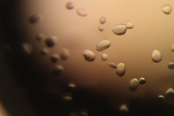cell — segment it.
Wrapping results in <instances>:
<instances>
[{
  "label": "cell",
  "instance_id": "1",
  "mask_svg": "<svg viewBox=\"0 0 174 116\" xmlns=\"http://www.w3.org/2000/svg\"><path fill=\"white\" fill-rule=\"evenodd\" d=\"M127 27L124 24H118L114 26L112 28V31L116 35H123L127 31Z\"/></svg>",
  "mask_w": 174,
  "mask_h": 116
},
{
  "label": "cell",
  "instance_id": "2",
  "mask_svg": "<svg viewBox=\"0 0 174 116\" xmlns=\"http://www.w3.org/2000/svg\"><path fill=\"white\" fill-rule=\"evenodd\" d=\"M111 43L108 40H102L96 45V49L99 52H102L108 49L111 45Z\"/></svg>",
  "mask_w": 174,
  "mask_h": 116
},
{
  "label": "cell",
  "instance_id": "3",
  "mask_svg": "<svg viewBox=\"0 0 174 116\" xmlns=\"http://www.w3.org/2000/svg\"><path fill=\"white\" fill-rule=\"evenodd\" d=\"M82 55L84 59L88 62L93 61L96 58L95 53L92 51L88 49L84 50L82 52Z\"/></svg>",
  "mask_w": 174,
  "mask_h": 116
},
{
  "label": "cell",
  "instance_id": "4",
  "mask_svg": "<svg viewBox=\"0 0 174 116\" xmlns=\"http://www.w3.org/2000/svg\"><path fill=\"white\" fill-rule=\"evenodd\" d=\"M58 41V38L56 36H51L46 38L44 40L45 45L48 48H52L55 46Z\"/></svg>",
  "mask_w": 174,
  "mask_h": 116
},
{
  "label": "cell",
  "instance_id": "5",
  "mask_svg": "<svg viewBox=\"0 0 174 116\" xmlns=\"http://www.w3.org/2000/svg\"><path fill=\"white\" fill-rule=\"evenodd\" d=\"M151 59L154 63H157L160 62L162 60L161 53L157 49L154 50L151 54Z\"/></svg>",
  "mask_w": 174,
  "mask_h": 116
},
{
  "label": "cell",
  "instance_id": "6",
  "mask_svg": "<svg viewBox=\"0 0 174 116\" xmlns=\"http://www.w3.org/2000/svg\"><path fill=\"white\" fill-rule=\"evenodd\" d=\"M126 72V65L123 63H119L118 64L117 68L116 69V73L119 77H122L125 75Z\"/></svg>",
  "mask_w": 174,
  "mask_h": 116
},
{
  "label": "cell",
  "instance_id": "7",
  "mask_svg": "<svg viewBox=\"0 0 174 116\" xmlns=\"http://www.w3.org/2000/svg\"><path fill=\"white\" fill-rule=\"evenodd\" d=\"M43 16L41 14H35L31 15L29 19V21L30 24H34L42 20Z\"/></svg>",
  "mask_w": 174,
  "mask_h": 116
},
{
  "label": "cell",
  "instance_id": "8",
  "mask_svg": "<svg viewBox=\"0 0 174 116\" xmlns=\"http://www.w3.org/2000/svg\"><path fill=\"white\" fill-rule=\"evenodd\" d=\"M139 85V81L137 78H133L130 81V85H129V89L131 91L135 92L138 87Z\"/></svg>",
  "mask_w": 174,
  "mask_h": 116
},
{
  "label": "cell",
  "instance_id": "9",
  "mask_svg": "<svg viewBox=\"0 0 174 116\" xmlns=\"http://www.w3.org/2000/svg\"><path fill=\"white\" fill-rule=\"evenodd\" d=\"M59 57L63 60H66L68 59L69 56V53L68 50L66 48H62L60 50L59 52Z\"/></svg>",
  "mask_w": 174,
  "mask_h": 116
},
{
  "label": "cell",
  "instance_id": "10",
  "mask_svg": "<svg viewBox=\"0 0 174 116\" xmlns=\"http://www.w3.org/2000/svg\"><path fill=\"white\" fill-rule=\"evenodd\" d=\"M64 68L62 66L60 65H57L55 66L52 70V73L55 75H58L61 73L63 71Z\"/></svg>",
  "mask_w": 174,
  "mask_h": 116
},
{
  "label": "cell",
  "instance_id": "11",
  "mask_svg": "<svg viewBox=\"0 0 174 116\" xmlns=\"http://www.w3.org/2000/svg\"><path fill=\"white\" fill-rule=\"evenodd\" d=\"M23 48L24 51L27 54H30L32 50V45L29 43L23 44Z\"/></svg>",
  "mask_w": 174,
  "mask_h": 116
},
{
  "label": "cell",
  "instance_id": "12",
  "mask_svg": "<svg viewBox=\"0 0 174 116\" xmlns=\"http://www.w3.org/2000/svg\"><path fill=\"white\" fill-rule=\"evenodd\" d=\"M162 11L163 13L166 14H169L172 12V7L169 5H164L162 8Z\"/></svg>",
  "mask_w": 174,
  "mask_h": 116
},
{
  "label": "cell",
  "instance_id": "13",
  "mask_svg": "<svg viewBox=\"0 0 174 116\" xmlns=\"http://www.w3.org/2000/svg\"><path fill=\"white\" fill-rule=\"evenodd\" d=\"M76 12L77 14L81 16H86L87 15V11L81 8H78L76 10Z\"/></svg>",
  "mask_w": 174,
  "mask_h": 116
},
{
  "label": "cell",
  "instance_id": "14",
  "mask_svg": "<svg viewBox=\"0 0 174 116\" xmlns=\"http://www.w3.org/2000/svg\"><path fill=\"white\" fill-rule=\"evenodd\" d=\"M59 58V55H58L57 54H54L50 56V60L52 62V63H55L58 60Z\"/></svg>",
  "mask_w": 174,
  "mask_h": 116
},
{
  "label": "cell",
  "instance_id": "15",
  "mask_svg": "<svg viewBox=\"0 0 174 116\" xmlns=\"http://www.w3.org/2000/svg\"><path fill=\"white\" fill-rule=\"evenodd\" d=\"M44 37H45L44 35L43 34L41 33L37 34L35 36L36 40L38 41H41L43 40L44 39Z\"/></svg>",
  "mask_w": 174,
  "mask_h": 116
},
{
  "label": "cell",
  "instance_id": "16",
  "mask_svg": "<svg viewBox=\"0 0 174 116\" xmlns=\"http://www.w3.org/2000/svg\"><path fill=\"white\" fill-rule=\"evenodd\" d=\"M66 8L68 10H72L74 8V4L72 1H69L66 4Z\"/></svg>",
  "mask_w": 174,
  "mask_h": 116
},
{
  "label": "cell",
  "instance_id": "17",
  "mask_svg": "<svg viewBox=\"0 0 174 116\" xmlns=\"http://www.w3.org/2000/svg\"><path fill=\"white\" fill-rule=\"evenodd\" d=\"M166 95L168 97H174V90L172 88H170L166 92Z\"/></svg>",
  "mask_w": 174,
  "mask_h": 116
},
{
  "label": "cell",
  "instance_id": "18",
  "mask_svg": "<svg viewBox=\"0 0 174 116\" xmlns=\"http://www.w3.org/2000/svg\"><path fill=\"white\" fill-rule=\"evenodd\" d=\"M49 50L46 48H42L40 50V54L43 56L47 55L49 54Z\"/></svg>",
  "mask_w": 174,
  "mask_h": 116
},
{
  "label": "cell",
  "instance_id": "19",
  "mask_svg": "<svg viewBox=\"0 0 174 116\" xmlns=\"http://www.w3.org/2000/svg\"><path fill=\"white\" fill-rule=\"evenodd\" d=\"M126 26L127 27V28L128 29H132L133 28V27H134L133 23L131 21H128L126 22Z\"/></svg>",
  "mask_w": 174,
  "mask_h": 116
},
{
  "label": "cell",
  "instance_id": "20",
  "mask_svg": "<svg viewBox=\"0 0 174 116\" xmlns=\"http://www.w3.org/2000/svg\"><path fill=\"white\" fill-rule=\"evenodd\" d=\"M146 83V80L145 78L144 77H141L140 78L139 80V84L141 85H145Z\"/></svg>",
  "mask_w": 174,
  "mask_h": 116
},
{
  "label": "cell",
  "instance_id": "21",
  "mask_svg": "<svg viewBox=\"0 0 174 116\" xmlns=\"http://www.w3.org/2000/svg\"><path fill=\"white\" fill-rule=\"evenodd\" d=\"M108 58V55L105 53H103L101 55V59L102 61H106Z\"/></svg>",
  "mask_w": 174,
  "mask_h": 116
},
{
  "label": "cell",
  "instance_id": "22",
  "mask_svg": "<svg viewBox=\"0 0 174 116\" xmlns=\"http://www.w3.org/2000/svg\"><path fill=\"white\" fill-rule=\"evenodd\" d=\"M168 68L170 70H174V62H171L168 64Z\"/></svg>",
  "mask_w": 174,
  "mask_h": 116
},
{
  "label": "cell",
  "instance_id": "23",
  "mask_svg": "<svg viewBox=\"0 0 174 116\" xmlns=\"http://www.w3.org/2000/svg\"><path fill=\"white\" fill-rule=\"evenodd\" d=\"M108 65L110 67L113 68V69H116L117 65H116V64L112 63V62H110L108 63Z\"/></svg>",
  "mask_w": 174,
  "mask_h": 116
},
{
  "label": "cell",
  "instance_id": "24",
  "mask_svg": "<svg viewBox=\"0 0 174 116\" xmlns=\"http://www.w3.org/2000/svg\"><path fill=\"white\" fill-rule=\"evenodd\" d=\"M105 22H106V18L103 16L101 17L100 19V23H101V24H104Z\"/></svg>",
  "mask_w": 174,
  "mask_h": 116
},
{
  "label": "cell",
  "instance_id": "25",
  "mask_svg": "<svg viewBox=\"0 0 174 116\" xmlns=\"http://www.w3.org/2000/svg\"><path fill=\"white\" fill-rule=\"evenodd\" d=\"M159 99L160 101H164L165 100V98L162 96H159Z\"/></svg>",
  "mask_w": 174,
  "mask_h": 116
},
{
  "label": "cell",
  "instance_id": "26",
  "mask_svg": "<svg viewBox=\"0 0 174 116\" xmlns=\"http://www.w3.org/2000/svg\"><path fill=\"white\" fill-rule=\"evenodd\" d=\"M98 29H99V30L100 31H103V30H104V27H103V26H100V27H99Z\"/></svg>",
  "mask_w": 174,
  "mask_h": 116
},
{
  "label": "cell",
  "instance_id": "27",
  "mask_svg": "<svg viewBox=\"0 0 174 116\" xmlns=\"http://www.w3.org/2000/svg\"><path fill=\"white\" fill-rule=\"evenodd\" d=\"M171 50L172 52H174V44L172 45L171 48Z\"/></svg>",
  "mask_w": 174,
  "mask_h": 116
}]
</instances>
